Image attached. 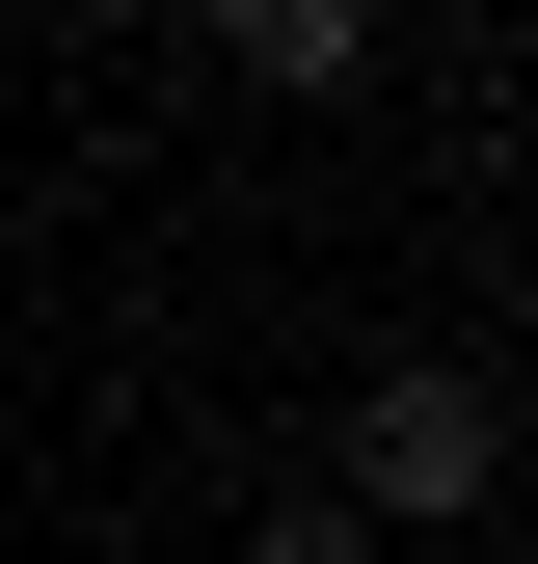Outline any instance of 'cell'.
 Segmentation results:
<instances>
[{
	"label": "cell",
	"instance_id": "3957f363",
	"mask_svg": "<svg viewBox=\"0 0 538 564\" xmlns=\"http://www.w3.org/2000/svg\"><path fill=\"white\" fill-rule=\"evenodd\" d=\"M243 564H377V538L323 511V484H269V511H243Z\"/></svg>",
	"mask_w": 538,
	"mask_h": 564
},
{
	"label": "cell",
	"instance_id": "7a4b0ae2",
	"mask_svg": "<svg viewBox=\"0 0 538 564\" xmlns=\"http://www.w3.org/2000/svg\"><path fill=\"white\" fill-rule=\"evenodd\" d=\"M189 28H216L243 108H351V82H377V0H189Z\"/></svg>",
	"mask_w": 538,
	"mask_h": 564
},
{
	"label": "cell",
	"instance_id": "6da1fadb",
	"mask_svg": "<svg viewBox=\"0 0 538 564\" xmlns=\"http://www.w3.org/2000/svg\"><path fill=\"white\" fill-rule=\"evenodd\" d=\"M323 511H351L377 564H404V538H485V511H512V377H485V349H404V377H351Z\"/></svg>",
	"mask_w": 538,
	"mask_h": 564
}]
</instances>
